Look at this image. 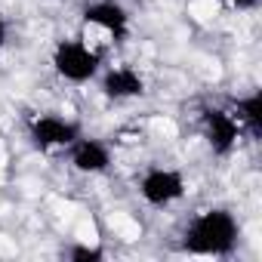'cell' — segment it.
Returning a JSON list of instances; mask_svg holds the SVG:
<instances>
[{"label": "cell", "instance_id": "obj_1", "mask_svg": "<svg viewBox=\"0 0 262 262\" xmlns=\"http://www.w3.org/2000/svg\"><path fill=\"white\" fill-rule=\"evenodd\" d=\"M237 241H241V222L225 207L201 210L182 231V250L191 256L225 259L237 250Z\"/></svg>", "mask_w": 262, "mask_h": 262}, {"label": "cell", "instance_id": "obj_2", "mask_svg": "<svg viewBox=\"0 0 262 262\" xmlns=\"http://www.w3.org/2000/svg\"><path fill=\"white\" fill-rule=\"evenodd\" d=\"M50 65L53 71L68 80V83H90L99 77L102 71V53L96 47H90L83 37H68V40H59L53 47V56H50Z\"/></svg>", "mask_w": 262, "mask_h": 262}, {"label": "cell", "instance_id": "obj_3", "mask_svg": "<svg viewBox=\"0 0 262 262\" xmlns=\"http://www.w3.org/2000/svg\"><path fill=\"white\" fill-rule=\"evenodd\" d=\"M185 176L173 167H148L142 176H139V194L148 207H173L176 201L185 198Z\"/></svg>", "mask_w": 262, "mask_h": 262}, {"label": "cell", "instance_id": "obj_4", "mask_svg": "<svg viewBox=\"0 0 262 262\" xmlns=\"http://www.w3.org/2000/svg\"><path fill=\"white\" fill-rule=\"evenodd\" d=\"M201 133H204V142L210 145V151L216 158H228L237 148L241 123L231 111H225L219 105H207L201 111Z\"/></svg>", "mask_w": 262, "mask_h": 262}, {"label": "cell", "instance_id": "obj_5", "mask_svg": "<svg viewBox=\"0 0 262 262\" xmlns=\"http://www.w3.org/2000/svg\"><path fill=\"white\" fill-rule=\"evenodd\" d=\"M77 136H80V123H74L62 114H37L28 123V139L37 151L68 148Z\"/></svg>", "mask_w": 262, "mask_h": 262}, {"label": "cell", "instance_id": "obj_6", "mask_svg": "<svg viewBox=\"0 0 262 262\" xmlns=\"http://www.w3.org/2000/svg\"><path fill=\"white\" fill-rule=\"evenodd\" d=\"M83 25L105 31L114 43L129 37V13L117 4V0H93L83 7Z\"/></svg>", "mask_w": 262, "mask_h": 262}, {"label": "cell", "instance_id": "obj_7", "mask_svg": "<svg viewBox=\"0 0 262 262\" xmlns=\"http://www.w3.org/2000/svg\"><path fill=\"white\" fill-rule=\"evenodd\" d=\"M68 161L77 173L83 176H99V173H108L111 170V148L108 142L96 139V136H77L71 145H68Z\"/></svg>", "mask_w": 262, "mask_h": 262}, {"label": "cell", "instance_id": "obj_8", "mask_svg": "<svg viewBox=\"0 0 262 262\" xmlns=\"http://www.w3.org/2000/svg\"><path fill=\"white\" fill-rule=\"evenodd\" d=\"M99 90L105 99H114V102L139 99V96H145V77L129 65H114L99 77Z\"/></svg>", "mask_w": 262, "mask_h": 262}, {"label": "cell", "instance_id": "obj_9", "mask_svg": "<svg viewBox=\"0 0 262 262\" xmlns=\"http://www.w3.org/2000/svg\"><path fill=\"white\" fill-rule=\"evenodd\" d=\"M234 111H237L234 117H237L241 126H247L253 136L262 133V93L259 90H253L247 96H237L234 99Z\"/></svg>", "mask_w": 262, "mask_h": 262}, {"label": "cell", "instance_id": "obj_10", "mask_svg": "<svg viewBox=\"0 0 262 262\" xmlns=\"http://www.w3.org/2000/svg\"><path fill=\"white\" fill-rule=\"evenodd\" d=\"M62 256L71 259V262H102L105 250L99 244H71V247L62 250Z\"/></svg>", "mask_w": 262, "mask_h": 262}, {"label": "cell", "instance_id": "obj_11", "mask_svg": "<svg viewBox=\"0 0 262 262\" xmlns=\"http://www.w3.org/2000/svg\"><path fill=\"white\" fill-rule=\"evenodd\" d=\"M228 4H231V7H237V10H253L259 0H228Z\"/></svg>", "mask_w": 262, "mask_h": 262}, {"label": "cell", "instance_id": "obj_12", "mask_svg": "<svg viewBox=\"0 0 262 262\" xmlns=\"http://www.w3.org/2000/svg\"><path fill=\"white\" fill-rule=\"evenodd\" d=\"M7 34H10V28H7V19L0 16V50L7 47Z\"/></svg>", "mask_w": 262, "mask_h": 262}]
</instances>
